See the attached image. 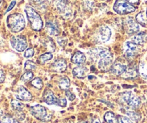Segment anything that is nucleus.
Here are the masks:
<instances>
[{
    "instance_id": "c03bdc74",
    "label": "nucleus",
    "mask_w": 147,
    "mask_h": 123,
    "mask_svg": "<svg viewBox=\"0 0 147 123\" xmlns=\"http://www.w3.org/2000/svg\"><path fill=\"white\" fill-rule=\"evenodd\" d=\"M78 123H89V122H86V121H80V122H78Z\"/></svg>"
},
{
    "instance_id": "49530a36",
    "label": "nucleus",
    "mask_w": 147,
    "mask_h": 123,
    "mask_svg": "<svg viewBox=\"0 0 147 123\" xmlns=\"http://www.w3.org/2000/svg\"><path fill=\"white\" fill-rule=\"evenodd\" d=\"M146 15H147V10H146Z\"/></svg>"
},
{
    "instance_id": "f03ea898",
    "label": "nucleus",
    "mask_w": 147,
    "mask_h": 123,
    "mask_svg": "<svg viewBox=\"0 0 147 123\" xmlns=\"http://www.w3.org/2000/svg\"><path fill=\"white\" fill-rule=\"evenodd\" d=\"M26 22L24 16L20 13H14L9 15L7 18V25L12 33H17L24 30Z\"/></svg>"
},
{
    "instance_id": "20e7f679",
    "label": "nucleus",
    "mask_w": 147,
    "mask_h": 123,
    "mask_svg": "<svg viewBox=\"0 0 147 123\" xmlns=\"http://www.w3.org/2000/svg\"><path fill=\"white\" fill-rule=\"evenodd\" d=\"M120 100L126 104L129 108L137 109L140 107L142 102L140 98L132 93L131 92H124L120 94Z\"/></svg>"
},
{
    "instance_id": "de8ad7c7",
    "label": "nucleus",
    "mask_w": 147,
    "mask_h": 123,
    "mask_svg": "<svg viewBox=\"0 0 147 123\" xmlns=\"http://www.w3.org/2000/svg\"><path fill=\"white\" fill-rule=\"evenodd\" d=\"M72 123H73V122H72Z\"/></svg>"
},
{
    "instance_id": "a18cd8bd",
    "label": "nucleus",
    "mask_w": 147,
    "mask_h": 123,
    "mask_svg": "<svg viewBox=\"0 0 147 123\" xmlns=\"http://www.w3.org/2000/svg\"><path fill=\"white\" fill-rule=\"evenodd\" d=\"M1 0H0V4H1Z\"/></svg>"
},
{
    "instance_id": "c756f323",
    "label": "nucleus",
    "mask_w": 147,
    "mask_h": 123,
    "mask_svg": "<svg viewBox=\"0 0 147 123\" xmlns=\"http://www.w3.org/2000/svg\"><path fill=\"white\" fill-rule=\"evenodd\" d=\"M0 123H19V122L9 115H4L0 118Z\"/></svg>"
},
{
    "instance_id": "2f4dec72",
    "label": "nucleus",
    "mask_w": 147,
    "mask_h": 123,
    "mask_svg": "<svg viewBox=\"0 0 147 123\" xmlns=\"http://www.w3.org/2000/svg\"><path fill=\"white\" fill-rule=\"evenodd\" d=\"M33 77H34V73H33L32 72L26 71L25 73H24V74L21 76V79H20V80H21L22 82H29V81H30L31 79H32Z\"/></svg>"
},
{
    "instance_id": "c85d7f7f",
    "label": "nucleus",
    "mask_w": 147,
    "mask_h": 123,
    "mask_svg": "<svg viewBox=\"0 0 147 123\" xmlns=\"http://www.w3.org/2000/svg\"><path fill=\"white\" fill-rule=\"evenodd\" d=\"M53 54H52V53L48 52V53H43L42 55H41V56L39 57V61H40L42 64H43V63H46V62L49 61V60H50L51 59H53Z\"/></svg>"
},
{
    "instance_id": "bb28decb",
    "label": "nucleus",
    "mask_w": 147,
    "mask_h": 123,
    "mask_svg": "<svg viewBox=\"0 0 147 123\" xmlns=\"http://www.w3.org/2000/svg\"><path fill=\"white\" fill-rule=\"evenodd\" d=\"M137 76V71L134 69H129L122 75V77L124 78V79H134V78H136Z\"/></svg>"
},
{
    "instance_id": "c9c22d12",
    "label": "nucleus",
    "mask_w": 147,
    "mask_h": 123,
    "mask_svg": "<svg viewBox=\"0 0 147 123\" xmlns=\"http://www.w3.org/2000/svg\"><path fill=\"white\" fill-rule=\"evenodd\" d=\"M34 50L32 48H27L25 50L24 53V56L25 58H31L34 56Z\"/></svg>"
},
{
    "instance_id": "423d86ee",
    "label": "nucleus",
    "mask_w": 147,
    "mask_h": 123,
    "mask_svg": "<svg viewBox=\"0 0 147 123\" xmlns=\"http://www.w3.org/2000/svg\"><path fill=\"white\" fill-rule=\"evenodd\" d=\"M30 112L34 118L42 122H48L52 118V115L47 112V109L40 105L31 107Z\"/></svg>"
},
{
    "instance_id": "4468645a",
    "label": "nucleus",
    "mask_w": 147,
    "mask_h": 123,
    "mask_svg": "<svg viewBox=\"0 0 147 123\" xmlns=\"http://www.w3.org/2000/svg\"><path fill=\"white\" fill-rule=\"evenodd\" d=\"M53 71L58 73H62V72L65 71L67 69V65L66 63L65 60L63 58L57 59L51 66Z\"/></svg>"
},
{
    "instance_id": "a19ab883",
    "label": "nucleus",
    "mask_w": 147,
    "mask_h": 123,
    "mask_svg": "<svg viewBox=\"0 0 147 123\" xmlns=\"http://www.w3.org/2000/svg\"><path fill=\"white\" fill-rule=\"evenodd\" d=\"M90 123H101V122H100V120H99L98 118H93V119L90 120Z\"/></svg>"
},
{
    "instance_id": "58836bf2",
    "label": "nucleus",
    "mask_w": 147,
    "mask_h": 123,
    "mask_svg": "<svg viewBox=\"0 0 147 123\" xmlns=\"http://www.w3.org/2000/svg\"><path fill=\"white\" fill-rule=\"evenodd\" d=\"M16 3H17V2H16V1H15V0H13V1H11V3H10L9 6V7H8V8L7 9V10H6V12H5L7 13V12H8L11 11V10H12L13 8H14V6L16 5Z\"/></svg>"
},
{
    "instance_id": "b1692460",
    "label": "nucleus",
    "mask_w": 147,
    "mask_h": 123,
    "mask_svg": "<svg viewBox=\"0 0 147 123\" xmlns=\"http://www.w3.org/2000/svg\"><path fill=\"white\" fill-rule=\"evenodd\" d=\"M104 120L107 123H119L118 118L114 113L111 112H107L104 115Z\"/></svg>"
},
{
    "instance_id": "0eeeda50",
    "label": "nucleus",
    "mask_w": 147,
    "mask_h": 123,
    "mask_svg": "<svg viewBox=\"0 0 147 123\" xmlns=\"http://www.w3.org/2000/svg\"><path fill=\"white\" fill-rule=\"evenodd\" d=\"M111 35V29L107 25H102L98 29L96 33V41L99 43H106L110 40Z\"/></svg>"
},
{
    "instance_id": "5701e85b",
    "label": "nucleus",
    "mask_w": 147,
    "mask_h": 123,
    "mask_svg": "<svg viewBox=\"0 0 147 123\" xmlns=\"http://www.w3.org/2000/svg\"><path fill=\"white\" fill-rule=\"evenodd\" d=\"M139 73L144 79L147 80V63L144 60H142L139 64Z\"/></svg>"
},
{
    "instance_id": "37998d69",
    "label": "nucleus",
    "mask_w": 147,
    "mask_h": 123,
    "mask_svg": "<svg viewBox=\"0 0 147 123\" xmlns=\"http://www.w3.org/2000/svg\"><path fill=\"white\" fill-rule=\"evenodd\" d=\"M3 116V111L0 109V118Z\"/></svg>"
},
{
    "instance_id": "a211bd4d",
    "label": "nucleus",
    "mask_w": 147,
    "mask_h": 123,
    "mask_svg": "<svg viewBox=\"0 0 147 123\" xmlns=\"http://www.w3.org/2000/svg\"><path fill=\"white\" fill-rule=\"evenodd\" d=\"M88 69L83 66H78L74 68L73 70V74L78 79H84L87 76Z\"/></svg>"
},
{
    "instance_id": "9d476101",
    "label": "nucleus",
    "mask_w": 147,
    "mask_h": 123,
    "mask_svg": "<svg viewBox=\"0 0 147 123\" xmlns=\"http://www.w3.org/2000/svg\"><path fill=\"white\" fill-rule=\"evenodd\" d=\"M55 5L57 11L65 18H70L71 17L72 11L68 7V0H55Z\"/></svg>"
},
{
    "instance_id": "6e6552de",
    "label": "nucleus",
    "mask_w": 147,
    "mask_h": 123,
    "mask_svg": "<svg viewBox=\"0 0 147 123\" xmlns=\"http://www.w3.org/2000/svg\"><path fill=\"white\" fill-rule=\"evenodd\" d=\"M10 43L15 50L18 52H22L27 49V39L23 35L12 36L10 39Z\"/></svg>"
},
{
    "instance_id": "a878e982",
    "label": "nucleus",
    "mask_w": 147,
    "mask_h": 123,
    "mask_svg": "<svg viewBox=\"0 0 147 123\" xmlns=\"http://www.w3.org/2000/svg\"><path fill=\"white\" fill-rule=\"evenodd\" d=\"M11 105L12 109L14 110H15L16 112H22L23 109H24V105H23V104L19 100H17V99H13V100H11Z\"/></svg>"
},
{
    "instance_id": "79ce46f5",
    "label": "nucleus",
    "mask_w": 147,
    "mask_h": 123,
    "mask_svg": "<svg viewBox=\"0 0 147 123\" xmlns=\"http://www.w3.org/2000/svg\"><path fill=\"white\" fill-rule=\"evenodd\" d=\"M126 1H127L130 4H137L139 1V0H126Z\"/></svg>"
},
{
    "instance_id": "393cba45",
    "label": "nucleus",
    "mask_w": 147,
    "mask_h": 123,
    "mask_svg": "<svg viewBox=\"0 0 147 123\" xmlns=\"http://www.w3.org/2000/svg\"><path fill=\"white\" fill-rule=\"evenodd\" d=\"M43 44L47 48H48L49 50L51 52H54L55 50V44L53 42V39L50 37H45V40L43 41Z\"/></svg>"
},
{
    "instance_id": "e433bc0d",
    "label": "nucleus",
    "mask_w": 147,
    "mask_h": 123,
    "mask_svg": "<svg viewBox=\"0 0 147 123\" xmlns=\"http://www.w3.org/2000/svg\"><path fill=\"white\" fill-rule=\"evenodd\" d=\"M57 105L61 107H65L67 106V100L65 98L60 97L58 98V102H57Z\"/></svg>"
},
{
    "instance_id": "4be33fe9",
    "label": "nucleus",
    "mask_w": 147,
    "mask_h": 123,
    "mask_svg": "<svg viewBox=\"0 0 147 123\" xmlns=\"http://www.w3.org/2000/svg\"><path fill=\"white\" fill-rule=\"evenodd\" d=\"M136 21L137 22L138 24H141L143 27H146L147 24V17L146 14L144 12H140L139 14H136Z\"/></svg>"
},
{
    "instance_id": "72a5a7b5",
    "label": "nucleus",
    "mask_w": 147,
    "mask_h": 123,
    "mask_svg": "<svg viewBox=\"0 0 147 123\" xmlns=\"http://www.w3.org/2000/svg\"><path fill=\"white\" fill-rule=\"evenodd\" d=\"M36 67H37V66H36L35 63L31 60H27L24 63V69L27 71H32L34 70Z\"/></svg>"
},
{
    "instance_id": "412c9836",
    "label": "nucleus",
    "mask_w": 147,
    "mask_h": 123,
    "mask_svg": "<svg viewBox=\"0 0 147 123\" xmlns=\"http://www.w3.org/2000/svg\"><path fill=\"white\" fill-rule=\"evenodd\" d=\"M59 87L61 90L67 91L68 90L70 86V80L67 77H63L59 81Z\"/></svg>"
},
{
    "instance_id": "1a4fd4ad",
    "label": "nucleus",
    "mask_w": 147,
    "mask_h": 123,
    "mask_svg": "<svg viewBox=\"0 0 147 123\" xmlns=\"http://www.w3.org/2000/svg\"><path fill=\"white\" fill-rule=\"evenodd\" d=\"M123 27L126 33L129 35H134L137 33L140 30L139 24L134 20L133 17H128L123 20Z\"/></svg>"
},
{
    "instance_id": "f257e3e1",
    "label": "nucleus",
    "mask_w": 147,
    "mask_h": 123,
    "mask_svg": "<svg viewBox=\"0 0 147 123\" xmlns=\"http://www.w3.org/2000/svg\"><path fill=\"white\" fill-rule=\"evenodd\" d=\"M90 58L97 64L98 67L101 71H106L112 66L113 56L109 48L105 47H98L91 48L88 51Z\"/></svg>"
},
{
    "instance_id": "2eb2a0df",
    "label": "nucleus",
    "mask_w": 147,
    "mask_h": 123,
    "mask_svg": "<svg viewBox=\"0 0 147 123\" xmlns=\"http://www.w3.org/2000/svg\"><path fill=\"white\" fill-rule=\"evenodd\" d=\"M44 101L49 105H57L58 98L56 97L53 92L50 90H46L44 93Z\"/></svg>"
},
{
    "instance_id": "473e14b6",
    "label": "nucleus",
    "mask_w": 147,
    "mask_h": 123,
    "mask_svg": "<svg viewBox=\"0 0 147 123\" xmlns=\"http://www.w3.org/2000/svg\"><path fill=\"white\" fill-rule=\"evenodd\" d=\"M94 0H83V6H84V8L86 10H88V11L92 10L94 7Z\"/></svg>"
},
{
    "instance_id": "f3484780",
    "label": "nucleus",
    "mask_w": 147,
    "mask_h": 123,
    "mask_svg": "<svg viewBox=\"0 0 147 123\" xmlns=\"http://www.w3.org/2000/svg\"><path fill=\"white\" fill-rule=\"evenodd\" d=\"M72 63L77 65H82L86 61V56L83 53L80 51H77L73 54L71 58Z\"/></svg>"
},
{
    "instance_id": "7ed1b4c3",
    "label": "nucleus",
    "mask_w": 147,
    "mask_h": 123,
    "mask_svg": "<svg viewBox=\"0 0 147 123\" xmlns=\"http://www.w3.org/2000/svg\"><path fill=\"white\" fill-rule=\"evenodd\" d=\"M24 12L32 29L34 31H40L43 27V22L37 12H36V10L30 5L26 6Z\"/></svg>"
},
{
    "instance_id": "39448f33",
    "label": "nucleus",
    "mask_w": 147,
    "mask_h": 123,
    "mask_svg": "<svg viewBox=\"0 0 147 123\" xmlns=\"http://www.w3.org/2000/svg\"><path fill=\"white\" fill-rule=\"evenodd\" d=\"M113 10L120 15L130 14L136 10L135 7L126 0H116L113 4Z\"/></svg>"
},
{
    "instance_id": "f704fd0d",
    "label": "nucleus",
    "mask_w": 147,
    "mask_h": 123,
    "mask_svg": "<svg viewBox=\"0 0 147 123\" xmlns=\"http://www.w3.org/2000/svg\"><path fill=\"white\" fill-rule=\"evenodd\" d=\"M117 118L119 123H134L133 121L130 118H128V117L123 116V115H119Z\"/></svg>"
},
{
    "instance_id": "7c9ffc66",
    "label": "nucleus",
    "mask_w": 147,
    "mask_h": 123,
    "mask_svg": "<svg viewBox=\"0 0 147 123\" xmlns=\"http://www.w3.org/2000/svg\"><path fill=\"white\" fill-rule=\"evenodd\" d=\"M32 85L34 87H35L37 89H41L43 87V82L40 78L37 77L34 78L32 81Z\"/></svg>"
},
{
    "instance_id": "9b49d317",
    "label": "nucleus",
    "mask_w": 147,
    "mask_h": 123,
    "mask_svg": "<svg viewBox=\"0 0 147 123\" xmlns=\"http://www.w3.org/2000/svg\"><path fill=\"white\" fill-rule=\"evenodd\" d=\"M123 52H124L125 57L127 59L134 58L137 55L139 52L138 46L131 41H127L124 43L123 46Z\"/></svg>"
},
{
    "instance_id": "aec40b11",
    "label": "nucleus",
    "mask_w": 147,
    "mask_h": 123,
    "mask_svg": "<svg viewBox=\"0 0 147 123\" xmlns=\"http://www.w3.org/2000/svg\"><path fill=\"white\" fill-rule=\"evenodd\" d=\"M45 27L46 30H47V32L50 35L57 36L60 34V30L57 27V26L56 24H55L54 23L48 22L46 23Z\"/></svg>"
},
{
    "instance_id": "4c0bfd02",
    "label": "nucleus",
    "mask_w": 147,
    "mask_h": 123,
    "mask_svg": "<svg viewBox=\"0 0 147 123\" xmlns=\"http://www.w3.org/2000/svg\"><path fill=\"white\" fill-rule=\"evenodd\" d=\"M65 95L68 98V99L70 101H73L75 99H76V96H75V94L73 93H72L70 90L65 91Z\"/></svg>"
},
{
    "instance_id": "ddd939ff",
    "label": "nucleus",
    "mask_w": 147,
    "mask_h": 123,
    "mask_svg": "<svg viewBox=\"0 0 147 123\" xmlns=\"http://www.w3.org/2000/svg\"><path fill=\"white\" fill-rule=\"evenodd\" d=\"M128 68L125 63L117 60L111 67V72L116 76H122L127 71Z\"/></svg>"
},
{
    "instance_id": "dca6fc26",
    "label": "nucleus",
    "mask_w": 147,
    "mask_h": 123,
    "mask_svg": "<svg viewBox=\"0 0 147 123\" xmlns=\"http://www.w3.org/2000/svg\"><path fill=\"white\" fill-rule=\"evenodd\" d=\"M147 40V33L142 32V33H136L131 39V41L136 44L137 46H142Z\"/></svg>"
},
{
    "instance_id": "6ab92c4d",
    "label": "nucleus",
    "mask_w": 147,
    "mask_h": 123,
    "mask_svg": "<svg viewBox=\"0 0 147 123\" xmlns=\"http://www.w3.org/2000/svg\"><path fill=\"white\" fill-rule=\"evenodd\" d=\"M126 115L133 122L138 123L139 121L142 119V117H141V115L137 112L136 111L134 110V109H131V108H127L125 111Z\"/></svg>"
},
{
    "instance_id": "cd10ccee",
    "label": "nucleus",
    "mask_w": 147,
    "mask_h": 123,
    "mask_svg": "<svg viewBox=\"0 0 147 123\" xmlns=\"http://www.w3.org/2000/svg\"><path fill=\"white\" fill-rule=\"evenodd\" d=\"M34 5L40 10L46 9L47 5V0H32Z\"/></svg>"
},
{
    "instance_id": "f8f14e48",
    "label": "nucleus",
    "mask_w": 147,
    "mask_h": 123,
    "mask_svg": "<svg viewBox=\"0 0 147 123\" xmlns=\"http://www.w3.org/2000/svg\"><path fill=\"white\" fill-rule=\"evenodd\" d=\"M14 95H15V97L17 99L24 101V102H28V101L32 100V94L25 87L22 86H20L17 87Z\"/></svg>"
},
{
    "instance_id": "ea45409f",
    "label": "nucleus",
    "mask_w": 147,
    "mask_h": 123,
    "mask_svg": "<svg viewBox=\"0 0 147 123\" xmlns=\"http://www.w3.org/2000/svg\"><path fill=\"white\" fill-rule=\"evenodd\" d=\"M5 79V73L2 70H0V84L3 83Z\"/></svg>"
}]
</instances>
